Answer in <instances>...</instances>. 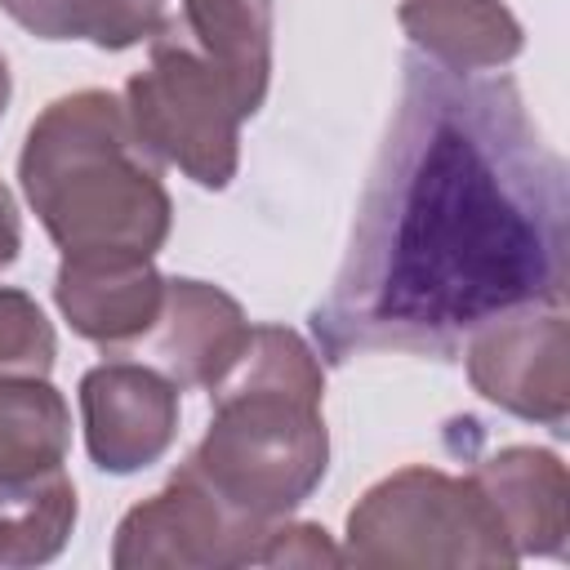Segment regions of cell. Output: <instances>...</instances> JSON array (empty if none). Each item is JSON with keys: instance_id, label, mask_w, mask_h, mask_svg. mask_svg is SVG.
<instances>
[{"instance_id": "obj_2", "label": "cell", "mask_w": 570, "mask_h": 570, "mask_svg": "<svg viewBox=\"0 0 570 570\" xmlns=\"http://www.w3.org/2000/svg\"><path fill=\"white\" fill-rule=\"evenodd\" d=\"M316 365L285 330L245 334L218 379V410L187 476L223 499L249 530L289 512L325 476V428L316 419Z\"/></svg>"}, {"instance_id": "obj_7", "label": "cell", "mask_w": 570, "mask_h": 570, "mask_svg": "<svg viewBox=\"0 0 570 570\" xmlns=\"http://www.w3.org/2000/svg\"><path fill=\"white\" fill-rule=\"evenodd\" d=\"M169 298H174L178 325H169V334L160 343V361L174 370L178 383H209L214 387L245 343L240 307L227 294L205 289L200 281H174Z\"/></svg>"}, {"instance_id": "obj_3", "label": "cell", "mask_w": 570, "mask_h": 570, "mask_svg": "<svg viewBox=\"0 0 570 570\" xmlns=\"http://www.w3.org/2000/svg\"><path fill=\"white\" fill-rule=\"evenodd\" d=\"M111 94L53 102L27 138L22 187L67 258H147L169 232V196Z\"/></svg>"}, {"instance_id": "obj_5", "label": "cell", "mask_w": 570, "mask_h": 570, "mask_svg": "<svg viewBox=\"0 0 570 570\" xmlns=\"http://www.w3.org/2000/svg\"><path fill=\"white\" fill-rule=\"evenodd\" d=\"M80 405L89 423V454L107 472H138L165 454L174 436V387L129 361H111L85 374Z\"/></svg>"}, {"instance_id": "obj_10", "label": "cell", "mask_w": 570, "mask_h": 570, "mask_svg": "<svg viewBox=\"0 0 570 570\" xmlns=\"http://www.w3.org/2000/svg\"><path fill=\"white\" fill-rule=\"evenodd\" d=\"M67 450V410L49 383H0V476L58 468Z\"/></svg>"}, {"instance_id": "obj_4", "label": "cell", "mask_w": 570, "mask_h": 570, "mask_svg": "<svg viewBox=\"0 0 570 570\" xmlns=\"http://www.w3.org/2000/svg\"><path fill=\"white\" fill-rule=\"evenodd\" d=\"M258 102L191 45L178 18L160 22L151 67L129 80V116L142 147L178 160L200 187H227L236 174V125Z\"/></svg>"}, {"instance_id": "obj_1", "label": "cell", "mask_w": 570, "mask_h": 570, "mask_svg": "<svg viewBox=\"0 0 570 570\" xmlns=\"http://www.w3.org/2000/svg\"><path fill=\"white\" fill-rule=\"evenodd\" d=\"M566 258V160L517 85L410 49L312 334L330 365L356 352L454 361L490 325L557 307Z\"/></svg>"}, {"instance_id": "obj_11", "label": "cell", "mask_w": 570, "mask_h": 570, "mask_svg": "<svg viewBox=\"0 0 570 570\" xmlns=\"http://www.w3.org/2000/svg\"><path fill=\"white\" fill-rule=\"evenodd\" d=\"M49 365H53V334L40 307L18 289H0V370L36 379Z\"/></svg>"}, {"instance_id": "obj_9", "label": "cell", "mask_w": 570, "mask_h": 570, "mask_svg": "<svg viewBox=\"0 0 570 570\" xmlns=\"http://www.w3.org/2000/svg\"><path fill=\"white\" fill-rule=\"evenodd\" d=\"M27 31L45 40H94L125 49L165 22V0H0Z\"/></svg>"}, {"instance_id": "obj_13", "label": "cell", "mask_w": 570, "mask_h": 570, "mask_svg": "<svg viewBox=\"0 0 570 570\" xmlns=\"http://www.w3.org/2000/svg\"><path fill=\"white\" fill-rule=\"evenodd\" d=\"M4 98H9V76H4V58H0V111H4Z\"/></svg>"}, {"instance_id": "obj_6", "label": "cell", "mask_w": 570, "mask_h": 570, "mask_svg": "<svg viewBox=\"0 0 570 570\" xmlns=\"http://www.w3.org/2000/svg\"><path fill=\"white\" fill-rule=\"evenodd\" d=\"M160 276L147 258H67L58 272V307L94 343H129L156 321Z\"/></svg>"}, {"instance_id": "obj_8", "label": "cell", "mask_w": 570, "mask_h": 570, "mask_svg": "<svg viewBox=\"0 0 570 570\" xmlns=\"http://www.w3.org/2000/svg\"><path fill=\"white\" fill-rule=\"evenodd\" d=\"M76 521V490L62 476V468L27 472V476H0V561H45L62 548L67 530Z\"/></svg>"}, {"instance_id": "obj_12", "label": "cell", "mask_w": 570, "mask_h": 570, "mask_svg": "<svg viewBox=\"0 0 570 570\" xmlns=\"http://www.w3.org/2000/svg\"><path fill=\"white\" fill-rule=\"evenodd\" d=\"M13 254H18V223H13L9 196H4V187H0V267L13 263Z\"/></svg>"}]
</instances>
